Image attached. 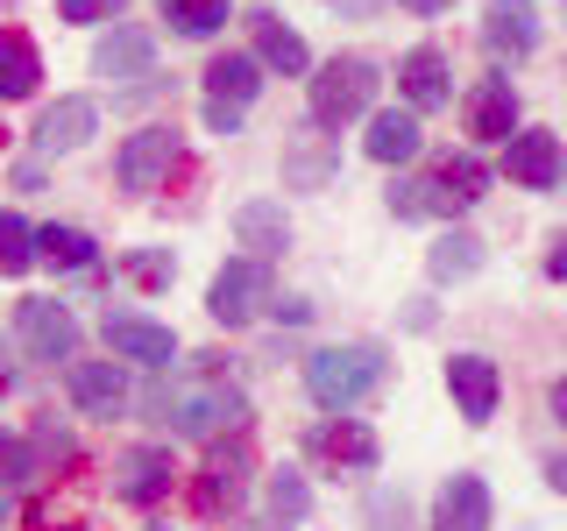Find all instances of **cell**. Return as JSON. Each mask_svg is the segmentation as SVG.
Here are the masks:
<instances>
[{
    "mask_svg": "<svg viewBox=\"0 0 567 531\" xmlns=\"http://www.w3.org/2000/svg\"><path fill=\"white\" fill-rule=\"evenodd\" d=\"M14 333L35 362H79V319H71L58 298H22L14 305Z\"/></svg>",
    "mask_w": 567,
    "mask_h": 531,
    "instance_id": "obj_7",
    "label": "cell"
},
{
    "mask_svg": "<svg viewBox=\"0 0 567 531\" xmlns=\"http://www.w3.org/2000/svg\"><path fill=\"white\" fill-rule=\"evenodd\" d=\"M0 8H8V0H0Z\"/></svg>",
    "mask_w": 567,
    "mask_h": 531,
    "instance_id": "obj_46",
    "label": "cell"
},
{
    "mask_svg": "<svg viewBox=\"0 0 567 531\" xmlns=\"http://www.w3.org/2000/svg\"><path fill=\"white\" fill-rule=\"evenodd\" d=\"M114 270H121V277H128V283H142V291H164V283H171V270H177V262L164 256V248H135V256H121V262H114Z\"/></svg>",
    "mask_w": 567,
    "mask_h": 531,
    "instance_id": "obj_33",
    "label": "cell"
},
{
    "mask_svg": "<svg viewBox=\"0 0 567 531\" xmlns=\"http://www.w3.org/2000/svg\"><path fill=\"white\" fill-rule=\"evenodd\" d=\"M306 460H319V468H354V475H369L383 460L377 447V433L369 425H354V418H319L312 433H306Z\"/></svg>",
    "mask_w": 567,
    "mask_h": 531,
    "instance_id": "obj_8",
    "label": "cell"
},
{
    "mask_svg": "<svg viewBox=\"0 0 567 531\" xmlns=\"http://www.w3.org/2000/svg\"><path fill=\"white\" fill-rule=\"evenodd\" d=\"M390 212H398V220H454V212H468V206L425 170V177H398V185H390Z\"/></svg>",
    "mask_w": 567,
    "mask_h": 531,
    "instance_id": "obj_24",
    "label": "cell"
},
{
    "mask_svg": "<svg viewBox=\"0 0 567 531\" xmlns=\"http://www.w3.org/2000/svg\"><path fill=\"white\" fill-rule=\"evenodd\" d=\"M142 531H171V524H142Z\"/></svg>",
    "mask_w": 567,
    "mask_h": 531,
    "instance_id": "obj_44",
    "label": "cell"
},
{
    "mask_svg": "<svg viewBox=\"0 0 567 531\" xmlns=\"http://www.w3.org/2000/svg\"><path fill=\"white\" fill-rule=\"evenodd\" d=\"M425 270H433V283H461V277H475V270H483V241H475V235H440V241H433V256H425Z\"/></svg>",
    "mask_w": 567,
    "mask_h": 531,
    "instance_id": "obj_28",
    "label": "cell"
},
{
    "mask_svg": "<svg viewBox=\"0 0 567 531\" xmlns=\"http://www.w3.org/2000/svg\"><path fill=\"white\" fill-rule=\"evenodd\" d=\"M333 170H341V149H333L319 128L284 135V185H291V191H319Z\"/></svg>",
    "mask_w": 567,
    "mask_h": 531,
    "instance_id": "obj_22",
    "label": "cell"
},
{
    "mask_svg": "<svg viewBox=\"0 0 567 531\" xmlns=\"http://www.w3.org/2000/svg\"><path fill=\"white\" fill-rule=\"evenodd\" d=\"M546 412H554V425H567V376H554V389H546Z\"/></svg>",
    "mask_w": 567,
    "mask_h": 531,
    "instance_id": "obj_38",
    "label": "cell"
},
{
    "mask_svg": "<svg viewBox=\"0 0 567 531\" xmlns=\"http://www.w3.org/2000/svg\"><path fill=\"white\" fill-rule=\"evenodd\" d=\"M164 22L199 43V35H220L227 29V0H164Z\"/></svg>",
    "mask_w": 567,
    "mask_h": 531,
    "instance_id": "obj_29",
    "label": "cell"
},
{
    "mask_svg": "<svg viewBox=\"0 0 567 531\" xmlns=\"http://www.w3.org/2000/svg\"><path fill=\"white\" fill-rule=\"evenodd\" d=\"M248 475H256V454H248V439H241V433L213 439L206 468L192 475V510H199V518H235L241 496H248Z\"/></svg>",
    "mask_w": 567,
    "mask_h": 531,
    "instance_id": "obj_4",
    "label": "cell"
},
{
    "mask_svg": "<svg viewBox=\"0 0 567 531\" xmlns=\"http://www.w3.org/2000/svg\"><path fill=\"white\" fill-rule=\"evenodd\" d=\"M35 262H50V270H93L100 248L85 227H35Z\"/></svg>",
    "mask_w": 567,
    "mask_h": 531,
    "instance_id": "obj_27",
    "label": "cell"
},
{
    "mask_svg": "<svg viewBox=\"0 0 567 531\" xmlns=\"http://www.w3.org/2000/svg\"><path fill=\"white\" fill-rule=\"evenodd\" d=\"M106 347H114V362H142V368L177 362L171 326H156V319H142V312H106Z\"/></svg>",
    "mask_w": 567,
    "mask_h": 531,
    "instance_id": "obj_13",
    "label": "cell"
},
{
    "mask_svg": "<svg viewBox=\"0 0 567 531\" xmlns=\"http://www.w3.org/2000/svg\"><path fill=\"white\" fill-rule=\"evenodd\" d=\"M262 305H270V262H256V256H235L206 291V312L220 319V326H248Z\"/></svg>",
    "mask_w": 567,
    "mask_h": 531,
    "instance_id": "obj_6",
    "label": "cell"
},
{
    "mask_svg": "<svg viewBox=\"0 0 567 531\" xmlns=\"http://www.w3.org/2000/svg\"><path fill=\"white\" fill-rule=\"evenodd\" d=\"M50 531H79V524H50Z\"/></svg>",
    "mask_w": 567,
    "mask_h": 531,
    "instance_id": "obj_45",
    "label": "cell"
},
{
    "mask_svg": "<svg viewBox=\"0 0 567 531\" xmlns=\"http://www.w3.org/2000/svg\"><path fill=\"white\" fill-rule=\"evenodd\" d=\"M262 93V64L256 58H213L206 64V128L213 135H235L241 114Z\"/></svg>",
    "mask_w": 567,
    "mask_h": 531,
    "instance_id": "obj_5",
    "label": "cell"
},
{
    "mask_svg": "<svg viewBox=\"0 0 567 531\" xmlns=\"http://www.w3.org/2000/svg\"><path fill=\"white\" fill-rule=\"evenodd\" d=\"M150 64H156V43L142 29H128V22H114L100 35V50H93V71L106 85H135V79H150Z\"/></svg>",
    "mask_w": 567,
    "mask_h": 531,
    "instance_id": "obj_15",
    "label": "cell"
},
{
    "mask_svg": "<svg viewBox=\"0 0 567 531\" xmlns=\"http://www.w3.org/2000/svg\"><path fill=\"white\" fill-rule=\"evenodd\" d=\"M43 460H71V439H64V433H58L50 418L35 425V475H43Z\"/></svg>",
    "mask_w": 567,
    "mask_h": 531,
    "instance_id": "obj_36",
    "label": "cell"
},
{
    "mask_svg": "<svg viewBox=\"0 0 567 531\" xmlns=\"http://www.w3.org/2000/svg\"><path fill=\"white\" fill-rule=\"evenodd\" d=\"M235 235H241V248L256 262H270V256L291 248V220H284L277 199H248V206H235Z\"/></svg>",
    "mask_w": 567,
    "mask_h": 531,
    "instance_id": "obj_23",
    "label": "cell"
},
{
    "mask_svg": "<svg viewBox=\"0 0 567 531\" xmlns=\"http://www.w3.org/2000/svg\"><path fill=\"white\" fill-rule=\"evenodd\" d=\"M447 389H454V404H461L468 425H489L496 397H504V376H496L489 354H454V362H447Z\"/></svg>",
    "mask_w": 567,
    "mask_h": 531,
    "instance_id": "obj_14",
    "label": "cell"
},
{
    "mask_svg": "<svg viewBox=\"0 0 567 531\" xmlns=\"http://www.w3.org/2000/svg\"><path fill=\"white\" fill-rule=\"evenodd\" d=\"M29 482H35V454L14 433H0V496H8V489H29Z\"/></svg>",
    "mask_w": 567,
    "mask_h": 531,
    "instance_id": "obj_34",
    "label": "cell"
},
{
    "mask_svg": "<svg viewBox=\"0 0 567 531\" xmlns=\"http://www.w3.org/2000/svg\"><path fill=\"white\" fill-rule=\"evenodd\" d=\"M171 164H177V135L171 128H135L114 156V177H121V191H156L171 177Z\"/></svg>",
    "mask_w": 567,
    "mask_h": 531,
    "instance_id": "obj_10",
    "label": "cell"
},
{
    "mask_svg": "<svg viewBox=\"0 0 567 531\" xmlns=\"http://www.w3.org/2000/svg\"><path fill=\"white\" fill-rule=\"evenodd\" d=\"M248 35H256V64H262V71H284V79H306V71H312L306 35H298V29H284L270 8H256V14H248Z\"/></svg>",
    "mask_w": 567,
    "mask_h": 531,
    "instance_id": "obj_19",
    "label": "cell"
},
{
    "mask_svg": "<svg viewBox=\"0 0 567 531\" xmlns=\"http://www.w3.org/2000/svg\"><path fill=\"white\" fill-rule=\"evenodd\" d=\"M235 531H284V518H241Z\"/></svg>",
    "mask_w": 567,
    "mask_h": 531,
    "instance_id": "obj_42",
    "label": "cell"
},
{
    "mask_svg": "<svg viewBox=\"0 0 567 531\" xmlns=\"http://www.w3.org/2000/svg\"><path fill=\"white\" fill-rule=\"evenodd\" d=\"M369 518H377V524H404V496L377 489V503H369Z\"/></svg>",
    "mask_w": 567,
    "mask_h": 531,
    "instance_id": "obj_37",
    "label": "cell"
},
{
    "mask_svg": "<svg viewBox=\"0 0 567 531\" xmlns=\"http://www.w3.org/2000/svg\"><path fill=\"white\" fill-rule=\"evenodd\" d=\"M64 389L85 418H121L128 412V368L121 362H71L64 368Z\"/></svg>",
    "mask_w": 567,
    "mask_h": 531,
    "instance_id": "obj_12",
    "label": "cell"
},
{
    "mask_svg": "<svg viewBox=\"0 0 567 531\" xmlns=\"http://www.w3.org/2000/svg\"><path fill=\"white\" fill-rule=\"evenodd\" d=\"M433 177L454 191L461 206H475V199H483V185H489V170L475 164V156H440V164H433Z\"/></svg>",
    "mask_w": 567,
    "mask_h": 531,
    "instance_id": "obj_31",
    "label": "cell"
},
{
    "mask_svg": "<svg viewBox=\"0 0 567 531\" xmlns=\"http://www.w3.org/2000/svg\"><path fill=\"white\" fill-rule=\"evenodd\" d=\"M35 79H43L35 43H29V35H14V29H0V100H29Z\"/></svg>",
    "mask_w": 567,
    "mask_h": 531,
    "instance_id": "obj_26",
    "label": "cell"
},
{
    "mask_svg": "<svg viewBox=\"0 0 567 531\" xmlns=\"http://www.w3.org/2000/svg\"><path fill=\"white\" fill-rule=\"evenodd\" d=\"M546 482H554V489L567 496V454H560V460H546Z\"/></svg>",
    "mask_w": 567,
    "mask_h": 531,
    "instance_id": "obj_39",
    "label": "cell"
},
{
    "mask_svg": "<svg viewBox=\"0 0 567 531\" xmlns=\"http://www.w3.org/2000/svg\"><path fill=\"white\" fill-rule=\"evenodd\" d=\"M398 8H412V14H440V8H454V0H398Z\"/></svg>",
    "mask_w": 567,
    "mask_h": 531,
    "instance_id": "obj_41",
    "label": "cell"
},
{
    "mask_svg": "<svg viewBox=\"0 0 567 531\" xmlns=\"http://www.w3.org/2000/svg\"><path fill=\"white\" fill-rule=\"evenodd\" d=\"M419 142H425V135H419V114H412V106H404V114H398V106H390V114H369L362 149L377 156V164H412Z\"/></svg>",
    "mask_w": 567,
    "mask_h": 531,
    "instance_id": "obj_25",
    "label": "cell"
},
{
    "mask_svg": "<svg viewBox=\"0 0 567 531\" xmlns=\"http://www.w3.org/2000/svg\"><path fill=\"white\" fill-rule=\"evenodd\" d=\"M398 93H404V106H412V114H433V106H447V100H454L447 58H440L433 43H419L412 58L398 64Z\"/></svg>",
    "mask_w": 567,
    "mask_h": 531,
    "instance_id": "obj_20",
    "label": "cell"
},
{
    "mask_svg": "<svg viewBox=\"0 0 567 531\" xmlns=\"http://www.w3.org/2000/svg\"><path fill=\"white\" fill-rule=\"evenodd\" d=\"M150 412H164V425L185 433V439H220V433H241V425H248V397L227 383L220 354H199L192 376H177V383L156 389Z\"/></svg>",
    "mask_w": 567,
    "mask_h": 531,
    "instance_id": "obj_1",
    "label": "cell"
},
{
    "mask_svg": "<svg viewBox=\"0 0 567 531\" xmlns=\"http://www.w3.org/2000/svg\"><path fill=\"white\" fill-rule=\"evenodd\" d=\"M270 510H277L284 524H298L312 510V489H306V475H298V468H277L270 475Z\"/></svg>",
    "mask_w": 567,
    "mask_h": 531,
    "instance_id": "obj_32",
    "label": "cell"
},
{
    "mask_svg": "<svg viewBox=\"0 0 567 531\" xmlns=\"http://www.w3.org/2000/svg\"><path fill=\"white\" fill-rule=\"evenodd\" d=\"M177 482V468H171V447H128L114 460V496L121 503H135V510H150V503H164Z\"/></svg>",
    "mask_w": 567,
    "mask_h": 531,
    "instance_id": "obj_11",
    "label": "cell"
},
{
    "mask_svg": "<svg viewBox=\"0 0 567 531\" xmlns=\"http://www.w3.org/2000/svg\"><path fill=\"white\" fill-rule=\"evenodd\" d=\"M121 8H128V0H58L64 22H121Z\"/></svg>",
    "mask_w": 567,
    "mask_h": 531,
    "instance_id": "obj_35",
    "label": "cell"
},
{
    "mask_svg": "<svg viewBox=\"0 0 567 531\" xmlns=\"http://www.w3.org/2000/svg\"><path fill=\"white\" fill-rule=\"evenodd\" d=\"M93 128H100V106L85 100V93H71V100H58V106H43V121H35V149H43V156L85 149V142H93Z\"/></svg>",
    "mask_w": 567,
    "mask_h": 531,
    "instance_id": "obj_16",
    "label": "cell"
},
{
    "mask_svg": "<svg viewBox=\"0 0 567 531\" xmlns=\"http://www.w3.org/2000/svg\"><path fill=\"white\" fill-rule=\"evenodd\" d=\"M546 277H560V283H567V241L554 248V256H546Z\"/></svg>",
    "mask_w": 567,
    "mask_h": 531,
    "instance_id": "obj_40",
    "label": "cell"
},
{
    "mask_svg": "<svg viewBox=\"0 0 567 531\" xmlns=\"http://www.w3.org/2000/svg\"><path fill=\"white\" fill-rule=\"evenodd\" d=\"M483 43L496 58H532V50H539V8H532V0H489L483 8Z\"/></svg>",
    "mask_w": 567,
    "mask_h": 531,
    "instance_id": "obj_17",
    "label": "cell"
},
{
    "mask_svg": "<svg viewBox=\"0 0 567 531\" xmlns=\"http://www.w3.org/2000/svg\"><path fill=\"white\" fill-rule=\"evenodd\" d=\"M35 270V227L22 212H0V277H22Z\"/></svg>",
    "mask_w": 567,
    "mask_h": 531,
    "instance_id": "obj_30",
    "label": "cell"
},
{
    "mask_svg": "<svg viewBox=\"0 0 567 531\" xmlns=\"http://www.w3.org/2000/svg\"><path fill=\"white\" fill-rule=\"evenodd\" d=\"M489 510L483 475H447V489L433 496V531H489Z\"/></svg>",
    "mask_w": 567,
    "mask_h": 531,
    "instance_id": "obj_18",
    "label": "cell"
},
{
    "mask_svg": "<svg viewBox=\"0 0 567 531\" xmlns=\"http://www.w3.org/2000/svg\"><path fill=\"white\" fill-rule=\"evenodd\" d=\"M504 170H511V185H525V191H554L560 177H567V149H560V135H546V128H518L504 142Z\"/></svg>",
    "mask_w": 567,
    "mask_h": 531,
    "instance_id": "obj_9",
    "label": "cell"
},
{
    "mask_svg": "<svg viewBox=\"0 0 567 531\" xmlns=\"http://www.w3.org/2000/svg\"><path fill=\"white\" fill-rule=\"evenodd\" d=\"M377 64L369 58H333L327 71L312 79V93H306V106H312V128H348V121H362L369 114V100H377Z\"/></svg>",
    "mask_w": 567,
    "mask_h": 531,
    "instance_id": "obj_3",
    "label": "cell"
},
{
    "mask_svg": "<svg viewBox=\"0 0 567 531\" xmlns=\"http://www.w3.org/2000/svg\"><path fill=\"white\" fill-rule=\"evenodd\" d=\"M390 383V354L377 341H348V347H319L306 362V389L319 412H354L362 397H377Z\"/></svg>",
    "mask_w": 567,
    "mask_h": 531,
    "instance_id": "obj_2",
    "label": "cell"
},
{
    "mask_svg": "<svg viewBox=\"0 0 567 531\" xmlns=\"http://www.w3.org/2000/svg\"><path fill=\"white\" fill-rule=\"evenodd\" d=\"M461 121H468L475 142H511L518 135V93H511V79H483L461 106Z\"/></svg>",
    "mask_w": 567,
    "mask_h": 531,
    "instance_id": "obj_21",
    "label": "cell"
},
{
    "mask_svg": "<svg viewBox=\"0 0 567 531\" xmlns=\"http://www.w3.org/2000/svg\"><path fill=\"white\" fill-rule=\"evenodd\" d=\"M8 383H14V368H8V347H0V397H8Z\"/></svg>",
    "mask_w": 567,
    "mask_h": 531,
    "instance_id": "obj_43",
    "label": "cell"
}]
</instances>
